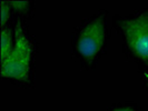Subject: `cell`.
<instances>
[{"instance_id": "cell-1", "label": "cell", "mask_w": 148, "mask_h": 111, "mask_svg": "<svg viewBox=\"0 0 148 111\" xmlns=\"http://www.w3.org/2000/svg\"><path fill=\"white\" fill-rule=\"evenodd\" d=\"M15 42L11 52L3 61H1V76L14 78L17 80H26L30 69L31 44L20 23L16 27Z\"/></svg>"}, {"instance_id": "cell-2", "label": "cell", "mask_w": 148, "mask_h": 111, "mask_svg": "<svg viewBox=\"0 0 148 111\" xmlns=\"http://www.w3.org/2000/svg\"><path fill=\"white\" fill-rule=\"evenodd\" d=\"M130 50L141 59L148 60V14L120 22Z\"/></svg>"}, {"instance_id": "cell-3", "label": "cell", "mask_w": 148, "mask_h": 111, "mask_svg": "<svg viewBox=\"0 0 148 111\" xmlns=\"http://www.w3.org/2000/svg\"><path fill=\"white\" fill-rule=\"evenodd\" d=\"M106 29L104 18H97L82 30L77 41V50L85 58H94L105 44Z\"/></svg>"}, {"instance_id": "cell-4", "label": "cell", "mask_w": 148, "mask_h": 111, "mask_svg": "<svg viewBox=\"0 0 148 111\" xmlns=\"http://www.w3.org/2000/svg\"><path fill=\"white\" fill-rule=\"evenodd\" d=\"M1 53H0V58L1 61L6 59L8 54L11 52L14 42H12V37H11V32L9 29H2L1 30Z\"/></svg>"}, {"instance_id": "cell-5", "label": "cell", "mask_w": 148, "mask_h": 111, "mask_svg": "<svg viewBox=\"0 0 148 111\" xmlns=\"http://www.w3.org/2000/svg\"><path fill=\"white\" fill-rule=\"evenodd\" d=\"M0 15H1V26H5L6 21L9 18V14H10V5L8 1H1L0 3Z\"/></svg>"}, {"instance_id": "cell-6", "label": "cell", "mask_w": 148, "mask_h": 111, "mask_svg": "<svg viewBox=\"0 0 148 111\" xmlns=\"http://www.w3.org/2000/svg\"><path fill=\"white\" fill-rule=\"evenodd\" d=\"M9 5L11 7H14L16 10H19V11H23L27 9V6H28V2L27 1H16V0H10L8 1Z\"/></svg>"}, {"instance_id": "cell-7", "label": "cell", "mask_w": 148, "mask_h": 111, "mask_svg": "<svg viewBox=\"0 0 148 111\" xmlns=\"http://www.w3.org/2000/svg\"><path fill=\"white\" fill-rule=\"evenodd\" d=\"M114 111H135L132 108H128V107H120V108H117Z\"/></svg>"}, {"instance_id": "cell-8", "label": "cell", "mask_w": 148, "mask_h": 111, "mask_svg": "<svg viewBox=\"0 0 148 111\" xmlns=\"http://www.w3.org/2000/svg\"><path fill=\"white\" fill-rule=\"evenodd\" d=\"M147 80H148V76H147Z\"/></svg>"}]
</instances>
